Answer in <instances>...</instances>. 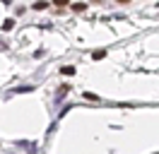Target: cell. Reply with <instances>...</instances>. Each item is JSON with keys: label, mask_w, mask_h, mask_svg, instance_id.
Listing matches in <instances>:
<instances>
[{"label": "cell", "mask_w": 159, "mask_h": 154, "mask_svg": "<svg viewBox=\"0 0 159 154\" xmlns=\"http://www.w3.org/2000/svg\"><path fill=\"white\" fill-rule=\"evenodd\" d=\"M84 99H89V101H99V96L92 94V92H84Z\"/></svg>", "instance_id": "cell-5"}, {"label": "cell", "mask_w": 159, "mask_h": 154, "mask_svg": "<svg viewBox=\"0 0 159 154\" xmlns=\"http://www.w3.org/2000/svg\"><path fill=\"white\" fill-rule=\"evenodd\" d=\"M118 2H120V5H125V2H130V0H118Z\"/></svg>", "instance_id": "cell-8"}, {"label": "cell", "mask_w": 159, "mask_h": 154, "mask_svg": "<svg viewBox=\"0 0 159 154\" xmlns=\"http://www.w3.org/2000/svg\"><path fill=\"white\" fill-rule=\"evenodd\" d=\"M70 0H53V5H58V7H65Z\"/></svg>", "instance_id": "cell-6"}, {"label": "cell", "mask_w": 159, "mask_h": 154, "mask_svg": "<svg viewBox=\"0 0 159 154\" xmlns=\"http://www.w3.org/2000/svg\"><path fill=\"white\" fill-rule=\"evenodd\" d=\"M92 56H94V58H97V60H99V58H104V56H106V51H104V48H97V51H94Z\"/></svg>", "instance_id": "cell-3"}, {"label": "cell", "mask_w": 159, "mask_h": 154, "mask_svg": "<svg viewBox=\"0 0 159 154\" xmlns=\"http://www.w3.org/2000/svg\"><path fill=\"white\" fill-rule=\"evenodd\" d=\"M60 75H75V67H60Z\"/></svg>", "instance_id": "cell-1"}, {"label": "cell", "mask_w": 159, "mask_h": 154, "mask_svg": "<svg viewBox=\"0 0 159 154\" xmlns=\"http://www.w3.org/2000/svg\"><path fill=\"white\" fill-rule=\"evenodd\" d=\"M87 7V5H84V2H75V5H72V10H75V12H82V10Z\"/></svg>", "instance_id": "cell-4"}, {"label": "cell", "mask_w": 159, "mask_h": 154, "mask_svg": "<svg viewBox=\"0 0 159 154\" xmlns=\"http://www.w3.org/2000/svg\"><path fill=\"white\" fill-rule=\"evenodd\" d=\"M46 7V2H43V0H39V2H34V10H43Z\"/></svg>", "instance_id": "cell-7"}, {"label": "cell", "mask_w": 159, "mask_h": 154, "mask_svg": "<svg viewBox=\"0 0 159 154\" xmlns=\"http://www.w3.org/2000/svg\"><path fill=\"white\" fill-rule=\"evenodd\" d=\"M12 27H15V19H5V24H2V29H5V31H10Z\"/></svg>", "instance_id": "cell-2"}, {"label": "cell", "mask_w": 159, "mask_h": 154, "mask_svg": "<svg viewBox=\"0 0 159 154\" xmlns=\"http://www.w3.org/2000/svg\"><path fill=\"white\" fill-rule=\"evenodd\" d=\"M2 2H10V0H2Z\"/></svg>", "instance_id": "cell-9"}]
</instances>
